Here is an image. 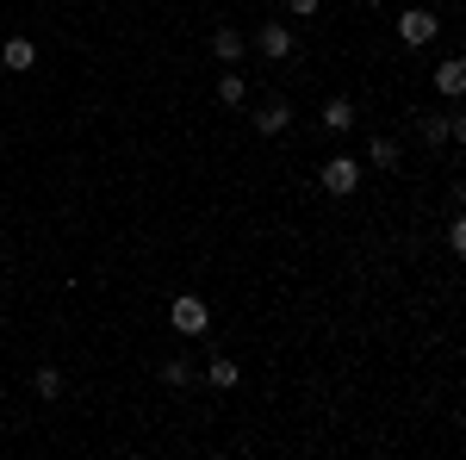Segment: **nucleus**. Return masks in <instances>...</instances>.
<instances>
[{
  "instance_id": "f257e3e1",
  "label": "nucleus",
  "mask_w": 466,
  "mask_h": 460,
  "mask_svg": "<svg viewBox=\"0 0 466 460\" xmlns=\"http://www.w3.org/2000/svg\"><path fill=\"white\" fill-rule=\"evenodd\" d=\"M168 323H175L180 336H206V330H212V312H206V299H193V292H180L175 305H168Z\"/></svg>"
},
{
  "instance_id": "f03ea898",
  "label": "nucleus",
  "mask_w": 466,
  "mask_h": 460,
  "mask_svg": "<svg viewBox=\"0 0 466 460\" xmlns=\"http://www.w3.org/2000/svg\"><path fill=\"white\" fill-rule=\"evenodd\" d=\"M435 32H441V19H435L430 6H404V13H398V37H404L410 50H423Z\"/></svg>"
},
{
  "instance_id": "7ed1b4c3",
  "label": "nucleus",
  "mask_w": 466,
  "mask_h": 460,
  "mask_svg": "<svg viewBox=\"0 0 466 460\" xmlns=\"http://www.w3.org/2000/svg\"><path fill=\"white\" fill-rule=\"evenodd\" d=\"M355 187H360V162L355 156H329V162H323V193H329V199H349Z\"/></svg>"
},
{
  "instance_id": "20e7f679",
  "label": "nucleus",
  "mask_w": 466,
  "mask_h": 460,
  "mask_svg": "<svg viewBox=\"0 0 466 460\" xmlns=\"http://www.w3.org/2000/svg\"><path fill=\"white\" fill-rule=\"evenodd\" d=\"M255 50H261L268 63H287V56H292V26H280V19H268V26L255 32Z\"/></svg>"
},
{
  "instance_id": "39448f33",
  "label": "nucleus",
  "mask_w": 466,
  "mask_h": 460,
  "mask_svg": "<svg viewBox=\"0 0 466 460\" xmlns=\"http://www.w3.org/2000/svg\"><path fill=\"white\" fill-rule=\"evenodd\" d=\"M0 63H6L13 75L37 69V44H32V37H6V50H0Z\"/></svg>"
},
{
  "instance_id": "423d86ee",
  "label": "nucleus",
  "mask_w": 466,
  "mask_h": 460,
  "mask_svg": "<svg viewBox=\"0 0 466 460\" xmlns=\"http://www.w3.org/2000/svg\"><path fill=\"white\" fill-rule=\"evenodd\" d=\"M287 125H292V107H287V100H268V107L255 112V131H261V138H280Z\"/></svg>"
},
{
  "instance_id": "0eeeda50",
  "label": "nucleus",
  "mask_w": 466,
  "mask_h": 460,
  "mask_svg": "<svg viewBox=\"0 0 466 460\" xmlns=\"http://www.w3.org/2000/svg\"><path fill=\"white\" fill-rule=\"evenodd\" d=\"M435 87H441L448 100H461V94H466V63H461V56H448V63L435 69Z\"/></svg>"
},
{
  "instance_id": "6e6552de",
  "label": "nucleus",
  "mask_w": 466,
  "mask_h": 460,
  "mask_svg": "<svg viewBox=\"0 0 466 460\" xmlns=\"http://www.w3.org/2000/svg\"><path fill=\"white\" fill-rule=\"evenodd\" d=\"M206 380H212L218 392H230V386H237V380H243V367H237L230 354H218V361H206Z\"/></svg>"
},
{
  "instance_id": "1a4fd4ad",
  "label": "nucleus",
  "mask_w": 466,
  "mask_h": 460,
  "mask_svg": "<svg viewBox=\"0 0 466 460\" xmlns=\"http://www.w3.org/2000/svg\"><path fill=\"white\" fill-rule=\"evenodd\" d=\"M218 100H224V107H243V100H249V81H243L237 69H224L218 75Z\"/></svg>"
},
{
  "instance_id": "9d476101",
  "label": "nucleus",
  "mask_w": 466,
  "mask_h": 460,
  "mask_svg": "<svg viewBox=\"0 0 466 460\" xmlns=\"http://www.w3.org/2000/svg\"><path fill=\"white\" fill-rule=\"evenodd\" d=\"M212 50L224 56V63H237V56H243V32H237V26H218V32H212Z\"/></svg>"
},
{
  "instance_id": "9b49d317",
  "label": "nucleus",
  "mask_w": 466,
  "mask_h": 460,
  "mask_svg": "<svg viewBox=\"0 0 466 460\" xmlns=\"http://www.w3.org/2000/svg\"><path fill=\"white\" fill-rule=\"evenodd\" d=\"M367 156H373V169H398V138H373Z\"/></svg>"
},
{
  "instance_id": "f8f14e48",
  "label": "nucleus",
  "mask_w": 466,
  "mask_h": 460,
  "mask_svg": "<svg viewBox=\"0 0 466 460\" xmlns=\"http://www.w3.org/2000/svg\"><path fill=\"white\" fill-rule=\"evenodd\" d=\"M323 125H329V131H349V125H355V107H349V100H329V107H323Z\"/></svg>"
},
{
  "instance_id": "ddd939ff",
  "label": "nucleus",
  "mask_w": 466,
  "mask_h": 460,
  "mask_svg": "<svg viewBox=\"0 0 466 460\" xmlns=\"http://www.w3.org/2000/svg\"><path fill=\"white\" fill-rule=\"evenodd\" d=\"M162 386H193V367H187V361H162Z\"/></svg>"
},
{
  "instance_id": "4468645a",
  "label": "nucleus",
  "mask_w": 466,
  "mask_h": 460,
  "mask_svg": "<svg viewBox=\"0 0 466 460\" xmlns=\"http://www.w3.org/2000/svg\"><path fill=\"white\" fill-rule=\"evenodd\" d=\"M32 386H37V398H56V392H63V373H56V367H37Z\"/></svg>"
},
{
  "instance_id": "2eb2a0df",
  "label": "nucleus",
  "mask_w": 466,
  "mask_h": 460,
  "mask_svg": "<svg viewBox=\"0 0 466 460\" xmlns=\"http://www.w3.org/2000/svg\"><path fill=\"white\" fill-rule=\"evenodd\" d=\"M417 131H423L430 143H441V138H448V112H441V118H417Z\"/></svg>"
},
{
  "instance_id": "dca6fc26",
  "label": "nucleus",
  "mask_w": 466,
  "mask_h": 460,
  "mask_svg": "<svg viewBox=\"0 0 466 460\" xmlns=\"http://www.w3.org/2000/svg\"><path fill=\"white\" fill-rule=\"evenodd\" d=\"M318 6H323V0H287V13H292V19H311Z\"/></svg>"
},
{
  "instance_id": "f3484780",
  "label": "nucleus",
  "mask_w": 466,
  "mask_h": 460,
  "mask_svg": "<svg viewBox=\"0 0 466 460\" xmlns=\"http://www.w3.org/2000/svg\"><path fill=\"white\" fill-rule=\"evenodd\" d=\"M367 6H386V0H367Z\"/></svg>"
}]
</instances>
